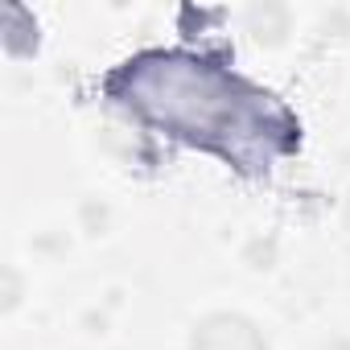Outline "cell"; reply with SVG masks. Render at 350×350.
Here are the masks:
<instances>
[{
  "instance_id": "cell-1",
  "label": "cell",
  "mask_w": 350,
  "mask_h": 350,
  "mask_svg": "<svg viewBox=\"0 0 350 350\" xmlns=\"http://www.w3.org/2000/svg\"><path fill=\"white\" fill-rule=\"evenodd\" d=\"M103 95L136 124L219 157L243 178H268L301 148L297 116L206 54L144 50L103 79Z\"/></svg>"
}]
</instances>
